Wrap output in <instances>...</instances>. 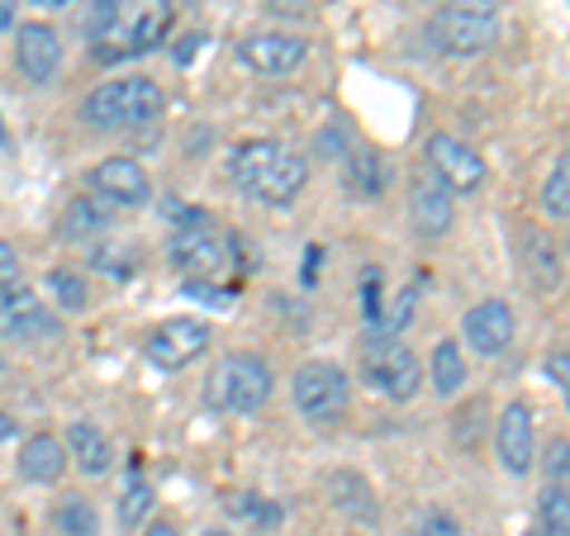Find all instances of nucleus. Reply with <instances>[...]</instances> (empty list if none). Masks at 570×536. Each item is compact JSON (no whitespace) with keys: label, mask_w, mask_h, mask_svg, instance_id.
<instances>
[{"label":"nucleus","mask_w":570,"mask_h":536,"mask_svg":"<svg viewBox=\"0 0 570 536\" xmlns=\"http://www.w3.org/2000/svg\"><path fill=\"white\" fill-rule=\"evenodd\" d=\"M228 176L243 195L262 205H291L309 181V162L276 138H247L228 157Z\"/></svg>","instance_id":"f03ea898"},{"label":"nucleus","mask_w":570,"mask_h":536,"mask_svg":"<svg viewBox=\"0 0 570 536\" xmlns=\"http://www.w3.org/2000/svg\"><path fill=\"white\" fill-rule=\"evenodd\" d=\"M542 209L551 214V219H570V148L551 162V176L542 186Z\"/></svg>","instance_id":"5701e85b"},{"label":"nucleus","mask_w":570,"mask_h":536,"mask_svg":"<svg viewBox=\"0 0 570 536\" xmlns=\"http://www.w3.org/2000/svg\"><path fill=\"white\" fill-rule=\"evenodd\" d=\"M347 181H352V190H362L366 200H371V195H376V157H366V152H352Z\"/></svg>","instance_id":"7c9ffc66"},{"label":"nucleus","mask_w":570,"mask_h":536,"mask_svg":"<svg viewBox=\"0 0 570 536\" xmlns=\"http://www.w3.org/2000/svg\"><path fill=\"white\" fill-rule=\"evenodd\" d=\"M148 513H153V485H142V479H129V489H124V504H119L124 527H138Z\"/></svg>","instance_id":"c756f323"},{"label":"nucleus","mask_w":570,"mask_h":536,"mask_svg":"<svg viewBox=\"0 0 570 536\" xmlns=\"http://www.w3.org/2000/svg\"><path fill=\"white\" fill-rule=\"evenodd\" d=\"M91 190H96V200L119 205V209H138V205L153 200V181L134 157H105V162L91 171Z\"/></svg>","instance_id":"9b49d317"},{"label":"nucleus","mask_w":570,"mask_h":536,"mask_svg":"<svg viewBox=\"0 0 570 536\" xmlns=\"http://www.w3.org/2000/svg\"><path fill=\"white\" fill-rule=\"evenodd\" d=\"M14 62H20V71L33 81V86H48L52 77H58L62 67V39L58 29L43 24V20H29L14 29Z\"/></svg>","instance_id":"ddd939ff"},{"label":"nucleus","mask_w":570,"mask_h":536,"mask_svg":"<svg viewBox=\"0 0 570 536\" xmlns=\"http://www.w3.org/2000/svg\"><path fill=\"white\" fill-rule=\"evenodd\" d=\"M58 332H62V324L33 295H24V290L6 295V309H0V337H6V343L33 347V343H52Z\"/></svg>","instance_id":"dca6fc26"},{"label":"nucleus","mask_w":570,"mask_h":536,"mask_svg":"<svg viewBox=\"0 0 570 536\" xmlns=\"http://www.w3.org/2000/svg\"><path fill=\"white\" fill-rule=\"evenodd\" d=\"M62 446H67V460H77L81 475H105L110 470V460H115L110 437H105L96 423H71Z\"/></svg>","instance_id":"a211bd4d"},{"label":"nucleus","mask_w":570,"mask_h":536,"mask_svg":"<svg viewBox=\"0 0 570 536\" xmlns=\"http://www.w3.org/2000/svg\"><path fill=\"white\" fill-rule=\"evenodd\" d=\"M309 43L299 39V33H247L238 43V62L262 71V77H285V71H295L305 62Z\"/></svg>","instance_id":"2eb2a0df"},{"label":"nucleus","mask_w":570,"mask_h":536,"mask_svg":"<svg viewBox=\"0 0 570 536\" xmlns=\"http://www.w3.org/2000/svg\"><path fill=\"white\" fill-rule=\"evenodd\" d=\"M62 470H67V446L58 437L39 433V437H29L20 446V475L29 479V485H52Z\"/></svg>","instance_id":"6ab92c4d"},{"label":"nucleus","mask_w":570,"mask_h":536,"mask_svg":"<svg viewBox=\"0 0 570 536\" xmlns=\"http://www.w3.org/2000/svg\"><path fill=\"white\" fill-rule=\"evenodd\" d=\"M333 504L343 508L347 517H362V523H376V498H371V485L362 475H333L328 479Z\"/></svg>","instance_id":"4be33fe9"},{"label":"nucleus","mask_w":570,"mask_h":536,"mask_svg":"<svg viewBox=\"0 0 570 536\" xmlns=\"http://www.w3.org/2000/svg\"><path fill=\"white\" fill-rule=\"evenodd\" d=\"M428 39L448 58H475L499 39V6L494 0H452L428 20Z\"/></svg>","instance_id":"39448f33"},{"label":"nucleus","mask_w":570,"mask_h":536,"mask_svg":"<svg viewBox=\"0 0 570 536\" xmlns=\"http://www.w3.org/2000/svg\"><path fill=\"white\" fill-rule=\"evenodd\" d=\"M362 380L385 399H414L423 385V366L414 347L400 343V332H371L362 337Z\"/></svg>","instance_id":"423d86ee"},{"label":"nucleus","mask_w":570,"mask_h":536,"mask_svg":"<svg viewBox=\"0 0 570 536\" xmlns=\"http://www.w3.org/2000/svg\"><path fill=\"white\" fill-rule=\"evenodd\" d=\"M14 285H20V257L10 242H0V295H10Z\"/></svg>","instance_id":"473e14b6"},{"label":"nucleus","mask_w":570,"mask_h":536,"mask_svg":"<svg viewBox=\"0 0 570 536\" xmlns=\"http://www.w3.org/2000/svg\"><path fill=\"white\" fill-rule=\"evenodd\" d=\"M461 337H466V347H475L480 356H499L513 343V309L504 299L475 304V309H466V318H461Z\"/></svg>","instance_id":"f3484780"},{"label":"nucleus","mask_w":570,"mask_h":536,"mask_svg":"<svg viewBox=\"0 0 570 536\" xmlns=\"http://www.w3.org/2000/svg\"><path fill=\"white\" fill-rule=\"evenodd\" d=\"M428 171H433L452 195H471V190L485 186V157L452 133L428 138Z\"/></svg>","instance_id":"9d476101"},{"label":"nucleus","mask_w":570,"mask_h":536,"mask_svg":"<svg viewBox=\"0 0 570 536\" xmlns=\"http://www.w3.org/2000/svg\"><path fill=\"white\" fill-rule=\"evenodd\" d=\"M33 6H43V10H62L67 0H33Z\"/></svg>","instance_id":"4c0bfd02"},{"label":"nucleus","mask_w":570,"mask_h":536,"mask_svg":"<svg viewBox=\"0 0 570 536\" xmlns=\"http://www.w3.org/2000/svg\"><path fill=\"white\" fill-rule=\"evenodd\" d=\"M171 0H96L86 14L91 58L124 62L138 52H153L171 33Z\"/></svg>","instance_id":"f257e3e1"},{"label":"nucleus","mask_w":570,"mask_h":536,"mask_svg":"<svg viewBox=\"0 0 570 536\" xmlns=\"http://www.w3.org/2000/svg\"><path fill=\"white\" fill-rule=\"evenodd\" d=\"M272 385H276V375L262 356L234 351L214 366L209 385H205V404L214 414H257V408L272 399Z\"/></svg>","instance_id":"20e7f679"},{"label":"nucleus","mask_w":570,"mask_h":536,"mask_svg":"<svg viewBox=\"0 0 570 536\" xmlns=\"http://www.w3.org/2000/svg\"><path fill=\"white\" fill-rule=\"evenodd\" d=\"M142 351H148L153 366L181 370V366L200 361V356L209 351V328L200 324V318H167V324H157V328L148 332Z\"/></svg>","instance_id":"1a4fd4ad"},{"label":"nucleus","mask_w":570,"mask_h":536,"mask_svg":"<svg viewBox=\"0 0 570 536\" xmlns=\"http://www.w3.org/2000/svg\"><path fill=\"white\" fill-rule=\"evenodd\" d=\"M428 375H433V389L442 399L461 395V385H466V356H461V343H452V337H448V343H438Z\"/></svg>","instance_id":"412c9836"},{"label":"nucleus","mask_w":570,"mask_h":536,"mask_svg":"<svg viewBox=\"0 0 570 536\" xmlns=\"http://www.w3.org/2000/svg\"><path fill=\"white\" fill-rule=\"evenodd\" d=\"M523 234H528V266L538 276V285H557V252H551V242L538 228H523Z\"/></svg>","instance_id":"cd10ccee"},{"label":"nucleus","mask_w":570,"mask_h":536,"mask_svg":"<svg viewBox=\"0 0 570 536\" xmlns=\"http://www.w3.org/2000/svg\"><path fill=\"white\" fill-rule=\"evenodd\" d=\"M224 508L247 527H276L281 523V508L262 494H224Z\"/></svg>","instance_id":"b1692460"},{"label":"nucleus","mask_w":570,"mask_h":536,"mask_svg":"<svg viewBox=\"0 0 570 536\" xmlns=\"http://www.w3.org/2000/svg\"><path fill=\"white\" fill-rule=\"evenodd\" d=\"M494 446L509 475H528L538 466V437H532V408L523 399H513L494 423Z\"/></svg>","instance_id":"f8f14e48"},{"label":"nucleus","mask_w":570,"mask_h":536,"mask_svg":"<svg viewBox=\"0 0 570 536\" xmlns=\"http://www.w3.org/2000/svg\"><path fill=\"white\" fill-rule=\"evenodd\" d=\"M142 536H181V532H176L171 523H148V532H142Z\"/></svg>","instance_id":"f704fd0d"},{"label":"nucleus","mask_w":570,"mask_h":536,"mask_svg":"<svg viewBox=\"0 0 570 536\" xmlns=\"http://www.w3.org/2000/svg\"><path fill=\"white\" fill-rule=\"evenodd\" d=\"M291 395H295V408L309 423H337V418L347 414L352 385H347L343 366H333V361H305V366L295 370V380H291Z\"/></svg>","instance_id":"6e6552de"},{"label":"nucleus","mask_w":570,"mask_h":536,"mask_svg":"<svg viewBox=\"0 0 570 536\" xmlns=\"http://www.w3.org/2000/svg\"><path fill=\"white\" fill-rule=\"evenodd\" d=\"M538 513H542V536H570V494L547 485L538 498Z\"/></svg>","instance_id":"a878e982"},{"label":"nucleus","mask_w":570,"mask_h":536,"mask_svg":"<svg viewBox=\"0 0 570 536\" xmlns=\"http://www.w3.org/2000/svg\"><path fill=\"white\" fill-rule=\"evenodd\" d=\"M542 470H547V485L570 489V437H551V441H547Z\"/></svg>","instance_id":"c85d7f7f"},{"label":"nucleus","mask_w":570,"mask_h":536,"mask_svg":"<svg viewBox=\"0 0 570 536\" xmlns=\"http://www.w3.org/2000/svg\"><path fill=\"white\" fill-rule=\"evenodd\" d=\"M10 437H14V418H10V414H0V446H6Z\"/></svg>","instance_id":"c9c22d12"},{"label":"nucleus","mask_w":570,"mask_h":536,"mask_svg":"<svg viewBox=\"0 0 570 536\" xmlns=\"http://www.w3.org/2000/svg\"><path fill=\"white\" fill-rule=\"evenodd\" d=\"M566 404H570V389H566Z\"/></svg>","instance_id":"ea45409f"},{"label":"nucleus","mask_w":570,"mask_h":536,"mask_svg":"<svg viewBox=\"0 0 570 536\" xmlns=\"http://www.w3.org/2000/svg\"><path fill=\"white\" fill-rule=\"evenodd\" d=\"M205 536H234V532H205Z\"/></svg>","instance_id":"58836bf2"},{"label":"nucleus","mask_w":570,"mask_h":536,"mask_svg":"<svg viewBox=\"0 0 570 536\" xmlns=\"http://www.w3.org/2000/svg\"><path fill=\"white\" fill-rule=\"evenodd\" d=\"M167 257H171L176 271L200 276V280H219L228 271V261L238 257V242L228 238V234H219L209 219H195V224L171 228Z\"/></svg>","instance_id":"0eeeda50"},{"label":"nucleus","mask_w":570,"mask_h":536,"mask_svg":"<svg viewBox=\"0 0 570 536\" xmlns=\"http://www.w3.org/2000/svg\"><path fill=\"white\" fill-rule=\"evenodd\" d=\"M14 20V0H0V24H10Z\"/></svg>","instance_id":"e433bc0d"},{"label":"nucleus","mask_w":570,"mask_h":536,"mask_svg":"<svg viewBox=\"0 0 570 536\" xmlns=\"http://www.w3.org/2000/svg\"><path fill=\"white\" fill-rule=\"evenodd\" d=\"M105 228H110V209H105V200H96V195H77V200L62 209L58 234L67 242H86V238H100Z\"/></svg>","instance_id":"aec40b11"},{"label":"nucleus","mask_w":570,"mask_h":536,"mask_svg":"<svg viewBox=\"0 0 570 536\" xmlns=\"http://www.w3.org/2000/svg\"><path fill=\"white\" fill-rule=\"evenodd\" d=\"M48 290H52V299H58V309H67V314L86 309V280L77 271H67V266H52L48 271Z\"/></svg>","instance_id":"bb28decb"},{"label":"nucleus","mask_w":570,"mask_h":536,"mask_svg":"<svg viewBox=\"0 0 570 536\" xmlns=\"http://www.w3.org/2000/svg\"><path fill=\"white\" fill-rule=\"evenodd\" d=\"M409 219H414L419 238H442L452 228V190L428 167H419L409 181Z\"/></svg>","instance_id":"4468645a"},{"label":"nucleus","mask_w":570,"mask_h":536,"mask_svg":"<svg viewBox=\"0 0 570 536\" xmlns=\"http://www.w3.org/2000/svg\"><path fill=\"white\" fill-rule=\"evenodd\" d=\"M52 523H58V532H62V536H96L100 517H96V508L86 504L81 494H71V498H62V504H58V513H52Z\"/></svg>","instance_id":"393cba45"},{"label":"nucleus","mask_w":570,"mask_h":536,"mask_svg":"<svg viewBox=\"0 0 570 536\" xmlns=\"http://www.w3.org/2000/svg\"><path fill=\"white\" fill-rule=\"evenodd\" d=\"M547 375H551V380H557L561 389H570V347H561V351L547 356Z\"/></svg>","instance_id":"72a5a7b5"},{"label":"nucleus","mask_w":570,"mask_h":536,"mask_svg":"<svg viewBox=\"0 0 570 536\" xmlns=\"http://www.w3.org/2000/svg\"><path fill=\"white\" fill-rule=\"evenodd\" d=\"M409 536H461V523L452 513H423L414 527H409Z\"/></svg>","instance_id":"2f4dec72"},{"label":"nucleus","mask_w":570,"mask_h":536,"mask_svg":"<svg viewBox=\"0 0 570 536\" xmlns=\"http://www.w3.org/2000/svg\"><path fill=\"white\" fill-rule=\"evenodd\" d=\"M163 110H167V96H163L157 81L119 77V81H105L86 96L81 119L91 123V129H138V123L163 119Z\"/></svg>","instance_id":"7ed1b4c3"}]
</instances>
